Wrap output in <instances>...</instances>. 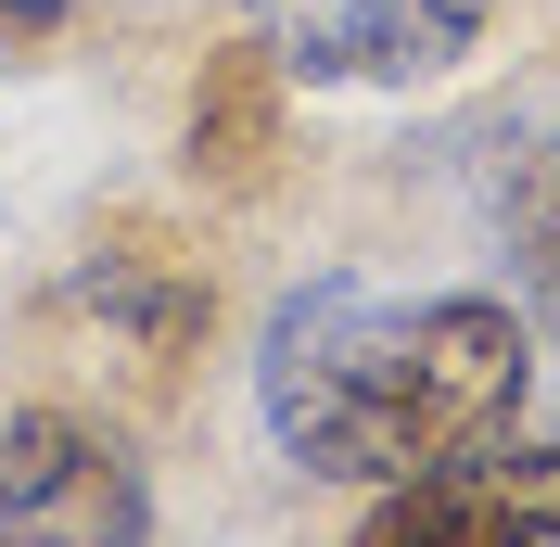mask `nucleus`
Returning <instances> with one entry per match:
<instances>
[{
  "mask_svg": "<svg viewBox=\"0 0 560 547\" xmlns=\"http://www.w3.org/2000/svg\"><path fill=\"white\" fill-rule=\"evenodd\" d=\"M535 318L497 293H383V280H306L255 344V408L280 458L318 484H408L471 458L523 420Z\"/></svg>",
  "mask_w": 560,
  "mask_h": 547,
  "instance_id": "1",
  "label": "nucleus"
},
{
  "mask_svg": "<svg viewBox=\"0 0 560 547\" xmlns=\"http://www.w3.org/2000/svg\"><path fill=\"white\" fill-rule=\"evenodd\" d=\"M0 547H153L128 433L77 395H0Z\"/></svg>",
  "mask_w": 560,
  "mask_h": 547,
  "instance_id": "2",
  "label": "nucleus"
},
{
  "mask_svg": "<svg viewBox=\"0 0 560 547\" xmlns=\"http://www.w3.org/2000/svg\"><path fill=\"white\" fill-rule=\"evenodd\" d=\"M293 90H433L485 51V0H255Z\"/></svg>",
  "mask_w": 560,
  "mask_h": 547,
  "instance_id": "3",
  "label": "nucleus"
},
{
  "mask_svg": "<svg viewBox=\"0 0 560 547\" xmlns=\"http://www.w3.org/2000/svg\"><path fill=\"white\" fill-rule=\"evenodd\" d=\"M357 547H560V445H471L433 472L383 484Z\"/></svg>",
  "mask_w": 560,
  "mask_h": 547,
  "instance_id": "4",
  "label": "nucleus"
},
{
  "mask_svg": "<svg viewBox=\"0 0 560 547\" xmlns=\"http://www.w3.org/2000/svg\"><path fill=\"white\" fill-rule=\"evenodd\" d=\"M90 318H103L115 344H128L140 370H178L191 344H205V318H217V280L205 268H178L166 242H140V230H115V255H90Z\"/></svg>",
  "mask_w": 560,
  "mask_h": 547,
  "instance_id": "5",
  "label": "nucleus"
},
{
  "mask_svg": "<svg viewBox=\"0 0 560 547\" xmlns=\"http://www.w3.org/2000/svg\"><path fill=\"white\" fill-rule=\"evenodd\" d=\"M280 103H293V77L268 65V38H230V51H205V90H191V166L217 178V191H255V178L280 166Z\"/></svg>",
  "mask_w": 560,
  "mask_h": 547,
  "instance_id": "6",
  "label": "nucleus"
},
{
  "mask_svg": "<svg viewBox=\"0 0 560 547\" xmlns=\"http://www.w3.org/2000/svg\"><path fill=\"white\" fill-rule=\"evenodd\" d=\"M523 318L560 344V140L535 153V178H523Z\"/></svg>",
  "mask_w": 560,
  "mask_h": 547,
  "instance_id": "7",
  "label": "nucleus"
},
{
  "mask_svg": "<svg viewBox=\"0 0 560 547\" xmlns=\"http://www.w3.org/2000/svg\"><path fill=\"white\" fill-rule=\"evenodd\" d=\"M77 0H0V38H65Z\"/></svg>",
  "mask_w": 560,
  "mask_h": 547,
  "instance_id": "8",
  "label": "nucleus"
}]
</instances>
